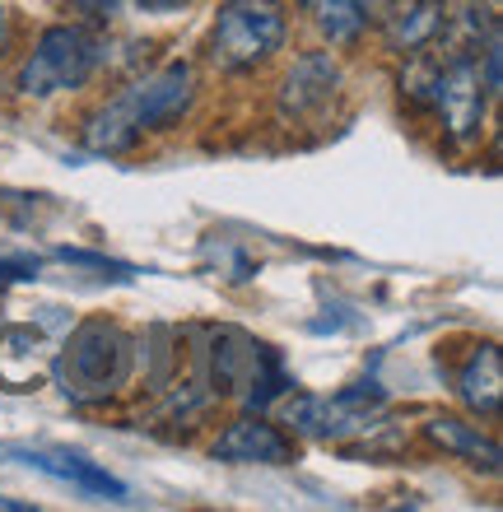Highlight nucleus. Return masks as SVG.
I'll list each match as a JSON object with an SVG mask.
<instances>
[{
    "instance_id": "f257e3e1",
    "label": "nucleus",
    "mask_w": 503,
    "mask_h": 512,
    "mask_svg": "<svg viewBox=\"0 0 503 512\" xmlns=\"http://www.w3.org/2000/svg\"><path fill=\"white\" fill-rule=\"evenodd\" d=\"M191 98H196V70L187 61H173L150 80L131 84L103 112H94L84 126V145L94 154H126L145 131H168L173 122H182Z\"/></svg>"
},
{
    "instance_id": "0eeeda50",
    "label": "nucleus",
    "mask_w": 503,
    "mask_h": 512,
    "mask_svg": "<svg viewBox=\"0 0 503 512\" xmlns=\"http://www.w3.org/2000/svg\"><path fill=\"white\" fill-rule=\"evenodd\" d=\"M336 84H340V70L327 52L299 56L285 80V94H280V112H285V117H308V112L327 108L331 94H336Z\"/></svg>"
},
{
    "instance_id": "a211bd4d",
    "label": "nucleus",
    "mask_w": 503,
    "mask_h": 512,
    "mask_svg": "<svg viewBox=\"0 0 503 512\" xmlns=\"http://www.w3.org/2000/svg\"><path fill=\"white\" fill-rule=\"evenodd\" d=\"M0 508H5V512H28V503H14V499H0Z\"/></svg>"
},
{
    "instance_id": "9b49d317",
    "label": "nucleus",
    "mask_w": 503,
    "mask_h": 512,
    "mask_svg": "<svg viewBox=\"0 0 503 512\" xmlns=\"http://www.w3.org/2000/svg\"><path fill=\"white\" fill-rule=\"evenodd\" d=\"M457 391H462V401L476 410V415H494L499 410V396H503V373H499V350L494 345H480L471 354V364L462 368V378H457Z\"/></svg>"
},
{
    "instance_id": "7ed1b4c3",
    "label": "nucleus",
    "mask_w": 503,
    "mask_h": 512,
    "mask_svg": "<svg viewBox=\"0 0 503 512\" xmlns=\"http://www.w3.org/2000/svg\"><path fill=\"white\" fill-rule=\"evenodd\" d=\"M103 61V47L89 28L75 24H56L38 38V47L28 52V61L19 66V89L28 98H52L80 89Z\"/></svg>"
},
{
    "instance_id": "39448f33",
    "label": "nucleus",
    "mask_w": 503,
    "mask_h": 512,
    "mask_svg": "<svg viewBox=\"0 0 503 512\" xmlns=\"http://www.w3.org/2000/svg\"><path fill=\"white\" fill-rule=\"evenodd\" d=\"M126 359H131V345L117 326L108 322H89L70 336L66 350V391L80 396V401H94V396H108L117 382L126 378Z\"/></svg>"
},
{
    "instance_id": "423d86ee",
    "label": "nucleus",
    "mask_w": 503,
    "mask_h": 512,
    "mask_svg": "<svg viewBox=\"0 0 503 512\" xmlns=\"http://www.w3.org/2000/svg\"><path fill=\"white\" fill-rule=\"evenodd\" d=\"M382 405L378 382H359V387L340 391L336 401H317V396H299L289 401V424L313 438H345L354 429H368V415Z\"/></svg>"
},
{
    "instance_id": "f8f14e48",
    "label": "nucleus",
    "mask_w": 503,
    "mask_h": 512,
    "mask_svg": "<svg viewBox=\"0 0 503 512\" xmlns=\"http://www.w3.org/2000/svg\"><path fill=\"white\" fill-rule=\"evenodd\" d=\"M373 24V0H317V28L331 38V47H350Z\"/></svg>"
},
{
    "instance_id": "9d476101",
    "label": "nucleus",
    "mask_w": 503,
    "mask_h": 512,
    "mask_svg": "<svg viewBox=\"0 0 503 512\" xmlns=\"http://www.w3.org/2000/svg\"><path fill=\"white\" fill-rule=\"evenodd\" d=\"M14 461H24V466L52 475V480H66V485L84 489V494H94V499H112V503L126 499L122 480H112L103 466H94V461H84V457H70V452H19Z\"/></svg>"
},
{
    "instance_id": "6e6552de",
    "label": "nucleus",
    "mask_w": 503,
    "mask_h": 512,
    "mask_svg": "<svg viewBox=\"0 0 503 512\" xmlns=\"http://www.w3.org/2000/svg\"><path fill=\"white\" fill-rule=\"evenodd\" d=\"M294 457L289 438L261 415H243L229 424V433L215 443V461H261V466H285Z\"/></svg>"
},
{
    "instance_id": "4468645a",
    "label": "nucleus",
    "mask_w": 503,
    "mask_h": 512,
    "mask_svg": "<svg viewBox=\"0 0 503 512\" xmlns=\"http://www.w3.org/2000/svg\"><path fill=\"white\" fill-rule=\"evenodd\" d=\"M38 275V256H10V261H0V289L14 280H33Z\"/></svg>"
},
{
    "instance_id": "2eb2a0df",
    "label": "nucleus",
    "mask_w": 503,
    "mask_h": 512,
    "mask_svg": "<svg viewBox=\"0 0 503 512\" xmlns=\"http://www.w3.org/2000/svg\"><path fill=\"white\" fill-rule=\"evenodd\" d=\"M70 10H80V14H89V19H112V10H117V0H66Z\"/></svg>"
},
{
    "instance_id": "ddd939ff",
    "label": "nucleus",
    "mask_w": 503,
    "mask_h": 512,
    "mask_svg": "<svg viewBox=\"0 0 503 512\" xmlns=\"http://www.w3.org/2000/svg\"><path fill=\"white\" fill-rule=\"evenodd\" d=\"M429 438H434V443H443L448 452L471 457L476 466H480V457H485V471H499V447L485 443L476 429H466L462 419H434V424H429Z\"/></svg>"
},
{
    "instance_id": "1a4fd4ad",
    "label": "nucleus",
    "mask_w": 503,
    "mask_h": 512,
    "mask_svg": "<svg viewBox=\"0 0 503 512\" xmlns=\"http://www.w3.org/2000/svg\"><path fill=\"white\" fill-rule=\"evenodd\" d=\"M382 28L396 52H424L448 28V10H443V0H387Z\"/></svg>"
},
{
    "instance_id": "6ab92c4d",
    "label": "nucleus",
    "mask_w": 503,
    "mask_h": 512,
    "mask_svg": "<svg viewBox=\"0 0 503 512\" xmlns=\"http://www.w3.org/2000/svg\"><path fill=\"white\" fill-rule=\"evenodd\" d=\"M303 5H308V0H303Z\"/></svg>"
},
{
    "instance_id": "dca6fc26",
    "label": "nucleus",
    "mask_w": 503,
    "mask_h": 512,
    "mask_svg": "<svg viewBox=\"0 0 503 512\" xmlns=\"http://www.w3.org/2000/svg\"><path fill=\"white\" fill-rule=\"evenodd\" d=\"M140 10H154V14H164V10H177V5H187V0H136Z\"/></svg>"
},
{
    "instance_id": "f03ea898",
    "label": "nucleus",
    "mask_w": 503,
    "mask_h": 512,
    "mask_svg": "<svg viewBox=\"0 0 503 512\" xmlns=\"http://www.w3.org/2000/svg\"><path fill=\"white\" fill-rule=\"evenodd\" d=\"M285 42V10L280 0H224L210 33V61L219 70H257Z\"/></svg>"
},
{
    "instance_id": "f3484780",
    "label": "nucleus",
    "mask_w": 503,
    "mask_h": 512,
    "mask_svg": "<svg viewBox=\"0 0 503 512\" xmlns=\"http://www.w3.org/2000/svg\"><path fill=\"white\" fill-rule=\"evenodd\" d=\"M10 47V19H5V10H0V52Z\"/></svg>"
},
{
    "instance_id": "20e7f679",
    "label": "nucleus",
    "mask_w": 503,
    "mask_h": 512,
    "mask_svg": "<svg viewBox=\"0 0 503 512\" xmlns=\"http://www.w3.org/2000/svg\"><path fill=\"white\" fill-rule=\"evenodd\" d=\"M410 94L420 103H434V112L443 117L452 140H476L480 126H485V80H480V66L471 56H452L448 66H429L410 75Z\"/></svg>"
}]
</instances>
